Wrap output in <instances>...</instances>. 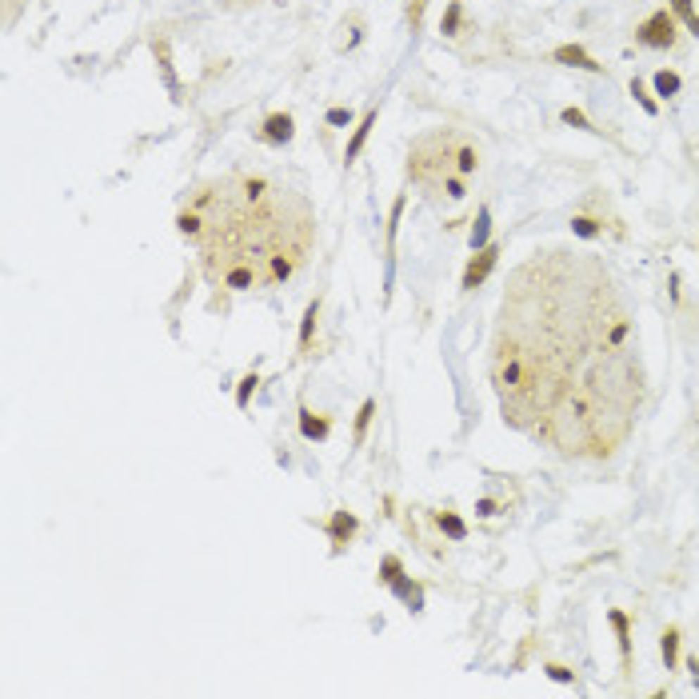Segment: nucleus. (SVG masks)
<instances>
[{"mask_svg":"<svg viewBox=\"0 0 699 699\" xmlns=\"http://www.w3.org/2000/svg\"><path fill=\"white\" fill-rule=\"evenodd\" d=\"M503 424L560 455L600 460L643 404V360L612 272L584 252H536L508 280L491 336Z\"/></svg>","mask_w":699,"mask_h":699,"instance_id":"f257e3e1","label":"nucleus"},{"mask_svg":"<svg viewBox=\"0 0 699 699\" xmlns=\"http://www.w3.org/2000/svg\"><path fill=\"white\" fill-rule=\"evenodd\" d=\"M176 228L196 240L204 276L232 292L292 280L316 240V216L292 184L232 172L192 192Z\"/></svg>","mask_w":699,"mask_h":699,"instance_id":"f03ea898","label":"nucleus"},{"mask_svg":"<svg viewBox=\"0 0 699 699\" xmlns=\"http://www.w3.org/2000/svg\"><path fill=\"white\" fill-rule=\"evenodd\" d=\"M464 136L452 128H436V132L420 136L408 156V176L428 192H443V184L460 176V152H464Z\"/></svg>","mask_w":699,"mask_h":699,"instance_id":"7ed1b4c3","label":"nucleus"},{"mask_svg":"<svg viewBox=\"0 0 699 699\" xmlns=\"http://www.w3.org/2000/svg\"><path fill=\"white\" fill-rule=\"evenodd\" d=\"M636 37H639V44H648V49H672L675 44V20L667 13H655L636 28Z\"/></svg>","mask_w":699,"mask_h":699,"instance_id":"20e7f679","label":"nucleus"},{"mask_svg":"<svg viewBox=\"0 0 699 699\" xmlns=\"http://www.w3.org/2000/svg\"><path fill=\"white\" fill-rule=\"evenodd\" d=\"M496 260H500V248H496V244H484L476 256H472V264L464 268V288H467V292L488 280V272L496 268Z\"/></svg>","mask_w":699,"mask_h":699,"instance_id":"39448f33","label":"nucleus"},{"mask_svg":"<svg viewBox=\"0 0 699 699\" xmlns=\"http://www.w3.org/2000/svg\"><path fill=\"white\" fill-rule=\"evenodd\" d=\"M264 140L288 144V140H292V116H288V112H272L268 120H264Z\"/></svg>","mask_w":699,"mask_h":699,"instance_id":"423d86ee","label":"nucleus"},{"mask_svg":"<svg viewBox=\"0 0 699 699\" xmlns=\"http://www.w3.org/2000/svg\"><path fill=\"white\" fill-rule=\"evenodd\" d=\"M555 61L572 64V68H584V73H600V68H603V64H596L588 52L579 49V44H564V49H555Z\"/></svg>","mask_w":699,"mask_h":699,"instance_id":"0eeeda50","label":"nucleus"},{"mask_svg":"<svg viewBox=\"0 0 699 699\" xmlns=\"http://www.w3.org/2000/svg\"><path fill=\"white\" fill-rule=\"evenodd\" d=\"M328 531H332V543H336V548H344V543L356 536V515L336 512V515H332V524H328Z\"/></svg>","mask_w":699,"mask_h":699,"instance_id":"6e6552de","label":"nucleus"},{"mask_svg":"<svg viewBox=\"0 0 699 699\" xmlns=\"http://www.w3.org/2000/svg\"><path fill=\"white\" fill-rule=\"evenodd\" d=\"M372 124H376V108L360 120V128L352 132V140H348V152H344V160H356L360 156V148H364V140H368V132H372Z\"/></svg>","mask_w":699,"mask_h":699,"instance_id":"1a4fd4ad","label":"nucleus"},{"mask_svg":"<svg viewBox=\"0 0 699 699\" xmlns=\"http://www.w3.org/2000/svg\"><path fill=\"white\" fill-rule=\"evenodd\" d=\"M607 619H612V627H615V636H619V655H631V627H627V615L624 612H607Z\"/></svg>","mask_w":699,"mask_h":699,"instance_id":"9d476101","label":"nucleus"},{"mask_svg":"<svg viewBox=\"0 0 699 699\" xmlns=\"http://www.w3.org/2000/svg\"><path fill=\"white\" fill-rule=\"evenodd\" d=\"M300 432L308 440H324L328 436V420H320L316 412H300Z\"/></svg>","mask_w":699,"mask_h":699,"instance_id":"9b49d317","label":"nucleus"},{"mask_svg":"<svg viewBox=\"0 0 699 699\" xmlns=\"http://www.w3.org/2000/svg\"><path fill=\"white\" fill-rule=\"evenodd\" d=\"M392 588H396V596H400V600H404V603H408V607H412V612H420V607H424V591H420V588H416V584H408V579H404V576L396 579Z\"/></svg>","mask_w":699,"mask_h":699,"instance_id":"f8f14e48","label":"nucleus"},{"mask_svg":"<svg viewBox=\"0 0 699 699\" xmlns=\"http://www.w3.org/2000/svg\"><path fill=\"white\" fill-rule=\"evenodd\" d=\"M660 651H663V663H667V672L675 667V660H679V631L675 627H667L660 636Z\"/></svg>","mask_w":699,"mask_h":699,"instance_id":"ddd939ff","label":"nucleus"},{"mask_svg":"<svg viewBox=\"0 0 699 699\" xmlns=\"http://www.w3.org/2000/svg\"><path fill=\"white\" fill-rule=\"evenodd\" d=\"M488 232H491V212L488 208H479V216H476V224H472V248H484L488 244Z\"/></svg>","mask_w":699,"mask_h":699,"instance_id":"4468645a","label":"nucleus"},{"mask_svg":"<svg viewBox=\"0 0 699 699\" xmlns=\"http://www.w3.org/2000/svg\"><path fill=\"white\" fill-rule=\"evenodd\" d=\"M316 316H320V300H312V304H308V312H304V324H300V348H308V344H312Z\"/></svg>","mask_w":699,"mask_h":699,"instance_id":"2eb2a0df","label":"nucleus"},{"mask_svg":"<svg viewBox=\"0 0 699 699\" xmlns=\"http://www.w3.org/2000/svg\"><path fill=\"white\" fill-rule=\"evenodd\" d=\"M655 92H660V96H675V92H679V76L667 73V68L655 73Z\"/></svg>","mask_w":699,"mask_h":699,"instance_id":"dca6fc26","label":"nucleus"},{"mask_svg":"<svg viewBox=\"0 0 699 699\" xmlns=\"http://www.w3.org/2000/svg\"><path fill=\"white\" fill-rule=\"evenodd\" d=\"M152 52L160 56V68H164V80H168V88L176 92V76H172V64H168V44H164V40H152Z\"/></svg>","mask_w":699,"mask_h":699,"instance_id":"f3484780","label":"nucleus"},{"mask_svg":"<svg viewBox=\"0 0 699 699\" xmlns=\"http://www.w3.org/2000/svg\"><path fill=\"white\" fill-rule=\"evenodd\" d=\"M440 528H443V531H448V536H452V540H464V536H467V528H464V519H455V515H452V512H440Z\"/></svg>","mask_w":699,"mask_h":699,"instance_id":"a211bd4d","label":"nucleus"},{"mask_svg":"<svg viewBox=\"0 0 699 699\" xmlns=\"http://www.w3.org/2000/svg\"><path fill=\"white\" fill-rule=\"evenodd\" d=\"M672 8H675L679 16H684L687 28H691V32L699 37V16H695V8H691V0H672Z\"/></svg>","mask_w":699,"mask_h":699,"instance_id":"6ab92c4d","label":"nucleus"},{"mask_svg":"<svg viewBox=\"0 0 699 699\" xmlns=\"http://www.w3.org/2000/svg\"><path fill=\"white\" fill-rule=\"evenodd\" d=\"M372 416H376V400H364V408H360V416H356V440H364Z\"/></svg>","mask_w":699,"mask_h":699,"instance_id":"aec40b11","label":"nucleus"},{"mask_svg":"<svg viewBox=\"0 0 699 699\" xmlns=\"http://www.w3.org/2000/svg\"><path fill=\"white\" fill-rule=\"evenodd\" d=\"M631 96L639 100V108L648 112V116H655V112H660V104H655V100H651L648 92H643V84H639V80H631Z\"/></svg>","mask_w":699,"mask_h":699,"instance_id":"412c9836","label":"nucleus"},{"mask_svg":"<svg viewBox=\"0 0 699 699\" xmlns=\"http://www.w3.org/2000/svg\"><path fill=\"white\" fill-rule=\"evenodd\" d=\"M256 372H252V376H244V380H240V392H236V404H240V408H248V400H252V388H256Z\"/></svg>","mask_w":699,"mask_h":699,"instance_id":"4be33fe9","label":"nucleus"},{"mask_svg":"<svg viewBox=\"0 0 699 699\" xmlns=\"http://www.w3.org/2000/svg\"><path fill=\"white\" fill-rule=\"evenodd\" d=\"M572 228H576V236H584V240H591V236L600 232V224L588 220V216H576V220H572Z\"/></svg>","mask_w":699,"mask_h":699,"instance_id":"5701e85b","label":"nucleus"},{"mask_svg":"<svg viewBox=\"0 0 699 699\" xmlns=\"http://www.w3.org/2000/svg\"><path fill=\"white\" fill-rule=\"evenodd\" d=\"M380 572H384V579H388V584H396V579L404 576V567H400V560H396V555H388V560H384Z\"/></svg>","mask_w":699,"mask_h":699,"instance_id":"b1692460","label":"nucleus"},{"mask_svg":"<svg viewBox=\"0 0 699 699\" xmlns=\"http://www.w3.org/2000/svg\"><path fill=\"white\" fill-rule=\"evenodd\" d=\"M564 124H576V128H588V132H591V120L579 108H564Z\"/></svg>","mask_w":699,"mask_h":699,"instance_id":"393cba45","label":"nucleus"},{"mask_svg":"<svg viewBox=\"0 0 699 699\" xmlns=\"http://www.w3.org/2000/svg\"><path fill=\"white\" fill-rule=\"evenodd\" d=\"M455 25H460V4H448V13H443V32L452 37Z\"/></svg>","mask_w":699,"mask_h":699,"instance_id":"a878e982","label":"nucleus"},{"mask_svg":"<svg viewBox=\"0 0 699 699\" xmlns=\"http://www.w3.org/2000/svg\"><path fill=\"white\" fill-rule=\"evenodd\" d=\"M424 4H428V0H408V20H412V28L420 25V16H424Z\"/></svg>","mask_w":699,"mask_h":699,"instance_id":"bb28decb","label":"nucleus"},{"mask_svg":"<svg viewBox=\"0 0 699 699\" xmlns=\"http://www.w3.org/2000/svg\"><path fill=\"white\" fill-rule=\"evenodd\" d=\"M548 675H552L555 684H572V672H567V667H560V663H548Z\"/></svg>","mask_w":699,"mask_h":699,"instance_id":"cd10ccee","label":"nucleus"},{"mask_svg":"<svg viewBox=\"0 0 699 699\" xmlns=\"http://www.w3.org/2000/svg\"><path fill=\"white\" fill-rule=\"evenodd\" d=\"M352 116H348V108H332L328 112V124H348Z\"/></svg>","mask_w":699,"mask_h":699,"instance_id":"c85d7f7f","label":"nucleus"}]
</instances>
